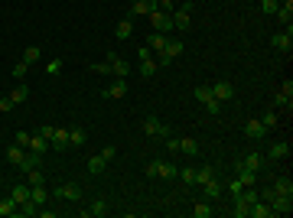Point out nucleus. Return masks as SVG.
<instances>
[{"instance_id":"f257e3e1","label":"nucleus","mask_w":293,"mask_h":218,"mask_svg":"<svg viewBox=\"0 0 293 218\" xmlns=\"http://www.w3.org/2000/svg\"><path fill=\"white\" fill-rule=\"evenodd\" d=\"M170 16H173V30H189V26H193V3H189V0H179Z\"/></svg>"},{"instance_id":"f03ea898","label":"nucleus","mask_w":293,"mask_h":218,"mask_svg":"<svg viewBox=\"0 0 293 218\" xmlns=\"http://www.w3.org/2000/svg\"><path fill=\"white\" fill-rule=\"evenodd\" d=\"M193 94H195V101H202V104H205V111H208L212 117H215L218 111H222V101H215V98H212V88H208V85H199Z\"/></svg>"},{"instance_id":"7ed1b4c3","label":"nucleus","mask_w":293,"mask_h":218,"mask_svg":"<svg viewBox=\"0 0 293 218\" xmlns=\"http://www.w3.org/2000/svg\"><path fill=\"white\" fill-rule=\"evenodd\" d=\"M150 23H153V30L156 33H170L173 30V16H170V10H150Z\"/></svg>"},{"instance_id":"20e7f679","label":"nucleus","mask_w":293,"mask_h":218,"mask_svg":"<svg viewBox=\"0 0 293 218\" xmlns=\"http://www.w3.org/2000/svg\"><path fill=\"white\" fill-rule=\"evenodd\" d=\"M144 133H146V137H160V140H163V137H170V127L163 124L160 117H146V121H144Z\"/></svg>"},{"instance_id":"39448f33","label":"nucleus","mask_w":293,"mask_h":218,"mask_svg":"<svg viewBox=\"0 0 293 218\" xmlns=\"http://www.w3.org/2000/svg\"><path fill=\"white\" fill-rule=\"evenodd\" d=\"M208 88H212V98H215V101H232L235 98V85L228 78H222V82H215V85H208Z\"/></svg>"},{"instance_id":"423d86ee","label":"nucleus","mask_w":293,"mask_h":218,"mask_svg":"<svg viewBox=\"0 0 293 218\" xmlns=\"http://www.w3.org/2000/svg\"><path fill=\"white\" fill-rule=\"evenodd\" d=\"M55 195L65 199V202H82V186L78 182H62V186H55Z\"/></svg>"},{"instance_id":"0eeeda50","label":"nucleus","mask_w":293,"mask_h":218,"mask_svg":"<svg viewBox=\"0 0 293 218\" xmlns=\"http://www.w3.org/2000/svg\"><path fill=\"white\" fill-rule=\"evenodd\" d=\"M104 98H108V101H121L124 94H127V78H114V82H111L108 88H104Z\"/></svg>"},{"instance_id":"6e6552de","label":"nucleus","mask_w":293,"mask_h":218,"mask_svg":"<svg viewBox=\"0 0 293 218\" xmlns=\"http://www.w3.org/2000/svg\"><path fill=\"white\" fill-rule=\"evenodd\" d=\"M267 205H270L274 215H290V212H293V195H274Z\"/></svg>"},{"instance_id":"1a4fd4ad","label":"nucleus","mask_w":293,"mask_h":218,"mask_svg":"<svg viewBox=\"0 0 293 218\" xmlns=\"http://www.w3.org/2000/svg\"><path fill=\"white\" fill-rule=\"evenodd\" d=\"M26 150L30 153H39V156H46L49 150H52V143L43 137V133H30V143H26Z\"/></svg>"},{"instance_id":"9d476101","label":"nucleus","mask_w":293,"mask_h":218,"mask_svg":"<svg viewBox=\"0 0 293 218\" xmlns=\"http://www.w3.org/2000/svg\"><path fill=\"white\" fill-rule=\"evenodd\" d=\"M280 20V23L287 26V33H293V0H284V3H280L277 7V13H274Z\"/></svg>"},{"instance_id":"9b49d317","label":"nucleus","mask_w":293,"mask_h":218,"mask_svg":"<svg viewBox=\"0 0 293 218\" xmlns=\"http://www.w3.org/2000/svg\"><path fill=\"white\" fill-rule=\"evenodd\" d=\"M49 143H52V150L65 153V150L72 147V143H69V127H55V131H52V140H49Z\"/></svg>"},{"instance_id":"f8f14e48","label":"nucleus","mask_w":293,"mask_h":218,"mask_svg":"<svg viewBox=\"0 0 293 218\" xmlns=\"http://www.w3.org/2000/svg\"><path fill=\"white\" fill-rule=\"evenodd\" d=\"M270 46L274 49H280V52H293V33H274V36H270Z\"/></svg>"},{"instance_id":"ddd939ff","label":"nucleus","mask_w":293,"mask_h":218,"mask_svg":"<svg viewBox=\"0 0 293 218\" xmlns=\"http://www.w3.org/2000/svg\"><path fill=\"white\" fill-rule=\"evenodd\" d=\"M264 133H267V127L261 124V117H251V121L244 124V137H251V140H261Z\"/></svg>"},{"instance_id":"4468645a","label":"nucleus","mask_w":293,"mask_h":218,"mask_svg":"<svg viewBox=\"0 0 293 218\" xmlns=\"http://www.w3.org/2000/svg\"><path fill=\"white\" fill-rule=\"evenodd\" d=\"M156 179H179V166L170 163V160H160V170H156Z\"/></svg>"},{"instance_id":"2eb2a0df","label":"nucleus","mask_w":293,"mask_h":218,"mask_svg":"<svg viewBox=\"0 0 293 218\" xmlns=\"http://www.w3.org/2000/svg\"><path fill=\"white\" fill-rule=\"evenodd\" d=\"M108 163H111V160L104 156V150H101V153L88 156V173H92V176H98V173H104V166H108Z\"/></svg>"},{"instance_id":"dca6fc26","label":"nucleus","mask_w":293,"mask_h":218,"mask_svg":"<svg viewBox=\"0 0 293 218\" xmlns=\"http://www.w3.org/2000/svg\"><path fill=\"white\" fill-rule=\"evenodd\" d=\"M150 10H156V0H134L131 16H150Z\"/></svg>"},{"instance_id":"f3484780","label":"nucleus","mask_w":293,"mask_h":218,"mask_svg":"<svg viewBox=\"0 0 293 218\" xmlns=\"http://www.w3.org/2000/svg\"><path fill=\"white\" fill-rule=\"evenodd\" d=\"M82 215H85V218H104V215H108V205H104V199H95L88 209H82Z\"/></svg>"},{"instance_id":"a211bd4d","label":"nucleus","mask_w":293,"mask_h":218,"mask_svg":"<svg viewBox=\"0 0 293 218\" xmlns=\"http://www.w3.org/2000/svg\"><path fill=\"white\" fill-rule=\"evenodd\" d=\"M10 195H13L16 205L30 202V182H13V189H10Z\"/></svg>"},{"instance_id":"6ab92c4d","label":"nucleus","mask_w":293,"mask_h":218,"mask_svg":"<svg viewBox=\"0 0 293 218\" xmlns=\"http://www.w3.org/2000/svg\"><path fill=\"white\" fill-rule=\"evenodd\" d=\"M166 43H170V36H166V33H150V36H146V46L153 49V52H163V49H166Z\"/></svg>"},{"instance_id":"aec40b11","label":"nucleus","mask_w":293,"mask_h":218,"mask_svg":"<svg viewBox=\"0 0 293 218\" xmlns=\"http://www.w3.org/2000/svg\"><path fill=\"white\" fill-rule=\"evenodd\" d=\"M267 156H270V160H284V156H290V140H277V143H270Z\"/></svg>"},{"instance_id":"412c9836","label":"nucleus","mask_w":293,"mask_h":218,"mask_svg":"<svg viewBox=\"0 0 293 218\" xmlns=\"http://www.w3.org/2000/svg\"><path fill=\"white\" fill-rule=\"evenodd\" d=\"M274 192L277 195H293V179L290 176H277V179H274Z\"/></svg>"},{"instance_id":"4be33fe9","label":"nucleus","mask_w":293,"mask_h":218,"mask_svg":"<svg viewBox=\"0 0 293 218\" xmlns=\"http://www.w3.org/2000/svg\"><path fill=\"white\" fill-rule=\"evenodd\" d=\"M23 156H26V147H20V143L7 147V160H10L13 166H20V163H23Z\"/></svg>"},{"instance_id":"5701e85b","label":"nucleus","mask_w":293,"mask_h":218,"mask_svg":"<svg viewBox=\"0 0 293 218\" xmlns=\"http://www.w3.org/2000/svg\"><path fill=\"white\" fill-rule=\"evenodd\" d=\"M30 202H36V205H46V202H49V192H46V186H30Z\"/></svg>"},{"instance_id":"b1692460","label":"nucleus","mask_w":293,"mask_h":218,"mask_svg":"<svg viewBox=\"0 0 293 218\" xmlns=\"http://www.w3.org/2000/svg\"><path fill=\"white\" fill-rule=\"evenodd\" d=\"M270 215H274V212H270V205L257 199V202L251 205V215H247V218H270Z\"/></svg>"},{"instance_id":"393cba45","label":"nucleus","mask_w":293,"mask_h":218,"mask_svg":"<svg viewBox=\"0 0 293 218\" xmlns=\"http://www.w3.org/2000/svg\"><path fill=\"white\" fill-rule=\"evenodd\" d=\"M179 153H186V156H199V143H195L193 137H183V140H179Z\"/></svg>"},{"instance_id":"a878e982","label":"nucleus","mask_w":293,"mask_h":218,"mask_svg":"<svg viewBox=\"0 0 293 218\" xmlns=\"http://www.w3.org/2000/svg\"><path fill=\"white\" fill-rule=\"evenodd\" d=\"M111 72H114L117 78H127V75H131V62H124L121 55H117L114 62H111Z\"/></svg>"},{"instance_id":"bb28decb","label":"nucleus","mask_w":293,"mask_h":218,"mask_svg":"<svg viewBox=\"0 0 293 218\" xmlns=\"http://www.w3.org/2000/svg\"><path fill=\"white\" fill-rule=\"evenodd\" d=\"M39 163H43V156H39V153H26V156H23V163H20V170H23V173L39 170Z\"/></svg>"},{"instance_id":"cd10ccee","label":"nucleus","mask_w":293,"mask_h":218,"mask_svg":"<svg viewBox=\"0 0 293 218\" xmlns=\"http://www.w3.org/2000/svg\"><path fill=\"white\" fill-rule=\"evenodd\" d=\"M26 98H30V85H16L13 91H10V101L13 104H23Z\"/></svg>"},{"instance_id":"c85d7f7f","label":"nucleus","mask_w":293,"mask_h":218,"mask_svg":"<svg viewBox=\"0 0 293 218\" xmlns=\"http://www.w3.org/2000/svg\"><path fill=\"white\" fill-rule=\"evenodd\" d=\"M85 140H88V133L82 131V127H69V143L72 147H82Z\"/></svg>"},{"instance_id":"c756f323","label":"nucleus","mask_w":293,"mask_h":218,"mask_svg":"<svg viewBox=\"0 0 293 218\" xmlns=\"http://www.w3.org/2000/svg\"><path fill=\"white\" fill-rule=\"evenodd\" d=\"M241 166L251 170V173H261V153H247L244 160H241Z\"/></svg>"},{"instance_id":"7c9ffc66","label":"nucleus","mask_w":293,"mask_h":218,"mask_svg":"<svg viewBox=\"0 0 293 218\" xmlns=\"http://www.w3.org/2000/svg\"><path fill=\"white\" fill-rule=\"evenodd\" d=\"M202 189H205V195H208V202H212V199H218V195H222V182H215V179H208V182H202Z\"/></svg>"},{"instance_id":"2f4dec72","label":"nucleus","mask_w":293,"mask_h":218,"mask_svg":"<svg viewBox=\"0 0 293 218\" xmlns=\"http://www.w3.org/2000/svg\"><path fill=\"white\" fill-rule=\"evenodd\" d=\"M131 33H134V26H131V16H127V20H121V23H117L114 36H117V39H131Z\"/></svg>"},{"instance_id":"473e14b6","label":"nucleus","mask_w":293,"mask_h":218,"mask_svg":"<svg viewBox=\"0 0 293 218\" xmlns=\"http://www.w3.org/2000/svg\"><path fill=\"white\" fill-rule=\"evenodd\" d=\"M261 124H264V127H277V124H280V114H277L274 108L264 111V114H261Z\"/></svg>"},{"instance_id":"72a5a7b5","label":"nucleus","mask_w":293,"mask_h":218,"mask_svg":"<svg viewBox=\"0 0 293 218\" xmlns=\"http://www.w3.org/2000/svg\"><path fill=\"white\" fill-rule=\"evenodd\" d=\"M16 209H20V205L13 202V195H10V199H0V215H16Z\"/></svg>"},{"instance_id":"f704fd0d","label":"nucleus","mask_w":293,"mask_h":218,"mask_svg":"<svg viewBox=\"0 0 293 218\" xmlns=\"http://www.w3.org/2000/svg\"><path fill=\"white\" fill-rule=\"evenodd\" d=\"M208 179H215V170H212V166H202V170H195V182H208Z\"/></svg>"},{"instance_id":"c9c22d12","label":"nucleus","mask_w":293,"mask_h":218,"mask_svg":"<svg viewBox=\"0 0 293 218\" xmlns=\"http://www.w3.org/2000/svg\"><path fill=\"white\" fill-rule=\"evenodd\" d=\"M23 176H26V182H30V186H46V176H43L39 170H30V173H23Z\"/></svg>"},{"instance_id":"e433bc0d","label":"nucleus","mask_w":293,"mask_h":218,"mask_svg":"<svg viewBox=\"0 0 293 218\" xmlns=\"http://www.w3.org/2000/svg\"><path fill=\"white\" fill-rule=\"evenodd\" d=\"M156 69H160V65H156L153 59H146V62H140V75H144V78H153V75H156Z\"/></svg>"},{"instance_id":"4c0bfd02","label":"nucleus","mask_w":293,"mask_h":218,"mask_svg":"<svg viewBox=\"0 0 293 218\" xmlns=\"http://www.w3.org/2000/svg\"><path fill=\"white\" fill-rule=\"evenodd\" d=\"M290 101H293V98H287L284 91H277V98H274V111H290Z\"/></svg>"},{"instance_id":"58836bf2","label":"nucleus","mask_w":293,"mask_h":218,"mask_svg":"<svg viewBox=\"0 0 293 218\" xmlns=\"http://www.w3.org/2000/svg\"><path fill=\"white\" fill-rule=\"evenodd\" d=\"M39 55H43V49H39V46H30V49L23 52V62L33 65V62H39Z\"/></svg>"},{"instance_id":"ea45409f","label":"nucleus","mask_w":293,"mask_h":218,"mask_svg":"<svg viewBox=\"0 0 293 218\" xmlns=\"http://www.w3.org/2000/svg\"><path fill=\"white\" fill-rule=\"evenodd\" d=\"M62 69H65V62L62 59H52V62H46V75L52 78V75H62Z\"/></svg>"},{"instance_id":"a19ab883","label":"nucleus","mask_w":293,"mask_h":218,"mask_svg":"<svg viewBox=\"0 0 293 218\" xmlns=\"http://www.w3.org/2000/svg\"><path fill=\"white\" fill-rule=\"evenodd\" d=\"M193 215H195V218H212V205H208V202H199V205L193 209Z\"/></svg>"},{"instance_id":"79ce46f5","label":"nucleus","mask_w":293,"mask_h":218,"mask_svg":"<svg viewBox=\"0 0 293 218\" xmlns=\"http://www.w3.org/2000/svg\"><path fill=\"white\" fill-rule=\"evenodd\" d=\"M92 72H98V75H104V78L114 75V72H111V62H95V65H92Z\"/></svg>"},{"instance_id":"37998d69","label":"nucleus","mask_w":293,"mask_h":218,"mask_svg":"<svg viewBox=\"0 0 293 218\" xmlns=\"http://www.w3.org/2000/svg\"><path fill=\"white\" fill-rule=\"evenodd\" d=\"M277 7H280L277 0H261V10H264V13H270V16L277 13Z\"/></svg>"},{"instance_id":"c03bdc74","label":"nucleus","mask_w":293,"mask_h":218,"mask_svg":"<svg viewBox=\"0 0 293 218\" xmlns=\"http://www.w3.org/2000/svg\"><path fill=\"white\" fill-rule=\"evenodd\" d=\"M163 143H166L170 153H179V137H163Z\"/></svg>"},{"instance_id":"a18cd8bd","label":"nucleus","mask_w":293,"mask_h":218,"mask_svg":"<svg viewBox=\"0 0 293 218\" xmlns=\"http://www.w3.org/2000/svg\"><path fill=\"white\" fill-rule=\"evenodd\" d=\"M26 69H30L26 62H16L13 65V78H26Z\"/></svg>"},{"instance_id":"49530a36","label":"nucleus","mask_w":293,"mask_h":218,"mask_svg":"<svg viewBox=\"0 0 293 218\" xmlns=\"http://www.w3.org/2000/svg\"><path fill=\"white\" fill-rule=\"evenodd\" d=\"M137 55H140V62H146V59H153V49H150V46H140Z\"/></svg>"},{"instance_id":"de8ad7c7","label":"nucleus","mask_w":293,"mask_h":218,"mask_svg":"<svg viewBox=\"0 0 293 218\" xmlns=\"http://www.w3.org/2000/svg\"><path fill=\"white\" fill-rule=\"evenodd\" d=\"M13 143H20V147H26V143H30V133L26 131H16V140Z\"/></svg>"},{"instance_id":"09e8293b","label":"nucleus","mask_w":293,"mask_h":218,"mask_svg":"<svg viewBox=\"0 0 293 218\" xmlns=\"http://www.w3.org/2000/svg\"><path fill=\"white\" fill-rule=\"evenodd\" d=\"M13 108H16V104L10 101V94H3V98H0V111H13Z\"/></svg>"},{"instance_id":"8fccbe9b","label":"nucleus","mask_w":293,"mask_h":218,"mask_svg":"<svg viewBox=\"0 0 293 218\" xmlns=\"http://www.w3.org/2000/svg\"><path fill=\"white\" fill-rule=\"evenodd\" d=\"M179 176H183V182H195V170H193V166H189V170H183Z\"/></svg>"},{"instance_id":"3c124183","label":"nucleus","mask_w":293,"mask_h":218,"mask_svg":"<svg viewBox=\"0 0 293 218\" xmlns=\"http://www.w3.org/2000/svg\"><path fill=\"white\" fill-rule=\"evenodd\" d=\"M241 189H244V186H241V182H238V176H235V179H232V182H228V192H232V195H238V192H241Z\"/></svg>"},{"instance_id":"603ef678","label":"nucleus","mask_w":293,"mask_h":218,"mask_svg":"<svg viewBox=\"0 0 293 218\" xmlns=\"http://www.w3.org/2000/svg\"><path fill=\"white\" fill-rule=\"evenodd\" d=\"M156 170H160V160H153V163L146 166V176H150V179H156Z\"/></svg>"},{"instance_id":"864d4df0","label":"nucleus","mask_w":293,"mask_h":218,"mask_svg":"<svg viewBox=\"0 0 293 218\" xmlns=\"http://www.w3.org/2000/svg\"><path fill=\"white\" fill-rule=\"evenodd\" d=\"M176 3H179V0H156V7H160V10H170V7H176Z\"/></svg>"},{"instance_id":"5fc2aeb1","label":"nucleus","mask_w":293,"mask_h":218,"mask_svg":"<svg viewBox=\"0 0 293 218\" xmlns=\"http://www.w3.org/2000/svg\"><path fill=\"white\" fill-rule=\"evenodd\" d=\"M280 91H284L287 98H293V82H290V78H287V82H284V88H280Z\"/></svg>"}]
</instances>
